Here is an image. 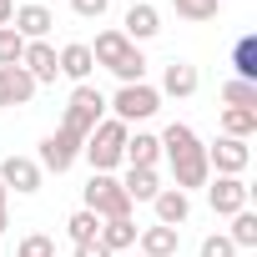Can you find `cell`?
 <instances>
[{
  "label": "cell",
  "instance_id": "obj_1",
  "mask_svg": "<svg viewBox=\"0 0 257 257\" xmlns=\"http://www.w3.org/2000/svg\"><path fill=\"white\" fill-rule=\"evenodd\" d=\"M162 142V152H167V162H172V177H177V192H192V187H207V177H212V167H207V147L197 142V132L187 121H172L167 132L157 137Z\"/></svg>",
  "mask_w": 257,
  "mask_h": 257
},
{
  "label": "cell",
  "instance_id": "obj_2",
  "mask_svg": "<svg viewBox=\"0 0 257 257\" xmlns=\"http://www.w3.org/2000/svg\"><path fill=\"white\" fill-rule=\"evenodd\" d=\"M91 61L106 66L121 86H137V81L147 76V56H142V46H132L121 31H101L96 46H91Z\"/></svg>",
  "mask_w": 257,
  "mask_h": 257
},
{
  "label": "cell",
  "instance_id": "obj_3",
  "mask_svg": "<svg viewBox=\"0 0 257 257\" xmlns=\"http://www.w3.org/2000/svg\"><path fill=\"white\" fill-rule=\"evenodd\" d=\"M126 137H132V126H121L116 116H106V121L96 126V132L86 137V147H81V157L91 162V172H111V167H121Z\"/></svg>",
  "mask_w": 257,
  "mask_h": 257
},
{
  "label": "cell",
  "instance_id": "obj_4",
  "mask_svg": "<svg viewBox=\"0 0 257 257\" xmlns=\"http://www.w3.org/2000/svg\"><path fill=\"white\" fill-rule=\"evenodd\" d=\"M101 121H106V96H101L96 86H76V91H71V101H66V121H61V126H66L71 137H81V142H86Z\"/></svg>",
  "mask_w": 257,
  "mask_h": 257
},
{
  "label": "cell",
  "instance_id": "obj_5",
  "mask_svg": "<svg viewBox=\"0 0 257 257\" xmlns=\"http://www.w3.org/2000/svg\"><path fill=\"white\" fill-rule=\"evenodd\" d=\"M86 212H96L101 222L132 217V197L121 192V182L111 172H91V182H86Z\"/></svg>",
  "mask_w": 257,
  "mask_h": 257
},
{
  "label": "cell",
  "instance_id": "obj_6",
  "mask_svg": "<svg viewBox=\"0 0 257 257\" xmlns=\"http://www.w3.org/2000/svg\"><path fill=\"white\" fill-rule=\"evenodd\" d=\"M106 106L116 111V121H121V126H132V121H147V116H157V111H162V91H157V86H147V81H137V86H121Z\"/></svg>",
  "mask_w": 257,
  "mask_h": 257
},
{
  "label": "cell",
  "instance_id": "obj_7",
  "mask_svg": "<svg viewBox=\"0 0 257 257\" xmlns=\"http://www.w3.org/2000/svg\"><path fill=\"white\" fill-rule=\"evenodd\" d=\"M81 147H86V142H81V137H71L66 126H61V132H51V137L41 142V157H36V167H41V172H56V177H61V172H71V167H76Z\"/></svg>",
  "mask_w": 257,
  "mask_h": 257
},
{
  "label": "cell",
  "instance_id": "obj_8",
  "mask_svg": "<svg viewBox=\"0 0 257 257\" xmlns=\"http://www.w3.org/2000/svg\"><path fill=\"white\" fill-rule=\"evenodd\" d=\"M247 162H252V152H247V142H237V137H217V142L207 147V167H212L217 177H242Z\"/></svg>",
  "mask_w": 257,
  "mask_h": 257
},
{
  "label": "cell",
  "instance_id": "obj_9",
  "mask_svg": "<svg viewBox=\"0 0 257 257\" xmlns=\"http://www.w3.org/2000/svg\"><path fill=\"white\" fill-rule=\"evenodd\" d=\"M0 182H6V192H21V197L41 192V167H36V157H6V162H0Z\"/></svg>",
  "mask_w": 257,
  "mask_h": 257
},
{
  "label": "cell",
  "instance_id": "obj_10",
  "mask_svg": "<svg viewBox=\"0 0 257 257\" xmlns=\"http://www.w3.org/2000/svg\"><path fill=\"white\" fill-rule=\"evenodd\" d=\"M21 71H26V76H31L36 86H51V81L61 76V66H56V46H46V41H26Z\"/></svg>",
  "mask_w": 257,
  "mask_h": 257
},
{
  "label": "cell",
  "instance_id": "obj_11",
  "mask_svg": "<svg viewBox=\"0 0 257 257\" xmlns=\"http://www.w3.org/2000/svg\"><path fill=\"white\" fill-rule=\"evenodd\" d=\"M207 202H212L217 217H237V212L247 207V182H242V177H217V182L207 187Z\"/></svg>",
  "mask_w": 257,
  "mask_h": 257
},
{
  "label": "cell",
  "instance_id": "obj_12",
  "mask_svg": "<svg viewBox=\"0 0 257 257\" xmlns=\"http://www.w3.org/2000/svg\"><path fill=\"white\" fill-rule=\"evenodd\" d=\"M157 31H162V16H157V6H147V0H137V6L126 11V21H121V36L132 41V46L152 41Z\"/></svg>",
  "mask_w": 257,
  "mask_h": 257
},
{
  "label": "cell",
  "instance_id": "obj_13",
  "mask_svg": "<svg viewBox=\"0 0 257 257\" xmlns=\"http://www.w3.org/2000/svg\"><path fill=\"white\" fill-rule=\"evenodd\" d=\"M16 36L21 41H46L51 36V26H56V16L46 11V6H16Z\"/></svg>",
  "mask_w": 257,
  "mask_h": 257
},
{
  "label": "cell",
  "instance_id": "obj_14",
  "mask_svg": "<svg viewBox=\"0 0 257 257\" xmlns=\"http://www.w3.org/2000/svg\"><path fill=\"white\" fill-rule=\"evenodd\" d=\"M152 207H157V222H162V227H182V222L192 217V197L177 192V187H162V192L152 197Z\"/></svg>",
  "mask_w": 257,
  "mask_h": 257
},
{
  "label": "cell",
  "instance_id": "obj_15",
  "mask_svg": "<svg viewBox=\"0 0 257 257\" xmlns=\"http://www.w3.org/2000/svg\"><path fill=\"white\" fill-rule=\"evenodd\" d=\"M56 66H61V76H71L76 86H86V76L96 71V61H91V46H86V41H71V46H61Z\"/></svg>",
  "mask_w": 257,
  "mask_h": 257
},
{
  "label": "cell",
  "instance_id": "obj_16",
  "mask_svg": "<svg viewBox=\"0 0 257 257\" xmlns=\"http://www.w3.org/2000/svg\"><path fill=\"white\" fill-rule=\"evenodd\" d=\"M137 242H142V257H177V242H182V232L177 227H142L137 232Z\"/></svg>",
  "mask_w": 257,
  "mask_h": 257
},
{
  "label": "cell",
  "instance_id": "obj_17",
  "mask_svg": "<svg viewBox=\"0 0 257 257\" xmlns=\"http://www.w3.org/2000/svg\"><path fill=\"white\" fill-rule=\"evenodd\" d=\"M126 167H157L162 162V142L152 132H137V137H126V152H121Z\"/></svg>",
  "mask_w": 257,
  "mask_h": 257
},
{
  "label": "cell",
  "instance_id": "obj_18",
  "mask_svg": "<svg viewBox=\"0 0 257 257\" xmlns=\"http://www.w3.org/2000/svg\"><path fill=\"white\" fill-rule=\"evenodd\" d=\"M96 242H101L106 252H126V247H137V222H132V217H116V222H101Z\"/></svg>",
  "mask_w": 257,
  "mask_h": 257
},
{
  "label": "cell",
  "instance_id": "obj_19",
  "mask_svg": "<svg viewBox=\"0 0 257 257\" xmlns=\"http://www.w3.org/2000/svg\"><path fill=\"white\" fill-rule=\"evenodd\" d=\"M121 192L132 197V202H152V197L162 192V177H157V167H132V172H126V182H121Z\"/></svg>",
  "mask_w": 257,
  "mask_h": 257
},
{
  "label": "cell",
  "instance_id": "obj_20",
  "mask_svg": "<svg viewBox=\"0 0 257 257\" xmlns=\"http://www.w3.org/2000/svg\"><path fill=\"white\" fill-rule=\"evenodd\" d=\"M162 91H167V96H197V66L172 61V66L162 71Z\"/></svg>",
  "mask_w": 257,
  "mask_h": 257
},
{
  "label": "cell",
  "instance_id": "obj_21",
  "mask_svg": "<svg viewBox=\"0 0 257 257\" xmlns=\"http://www.w3.org/2000/svg\"><path fill=\"white\" fill-rule=\"evenodd\" d=\"M232 71H237V81H252V86H257V36H237V46H232Z\"/></svg>",
  "mask_w": 257,
  "mask_h": 257
},
{
  "label": "cell",
  "instance_id": "obj_22",
  "mask_svg": "<svg viewBox=\"0 0 257 257\" xmlns=\"http://www.w3.org/2000/svg\"><path fill=\"white\" fill-rule=\"evenodd\" d=\"M252 132H257V111H237V106H227V111H222V137L247 142Z\"/></svg>",
  "mask_w": 257,
  "mask_h": 257
},
{
  "label": "cell",
  "instance_id": "obj_23",
  "mask_svg": "<svg viewBox=\"0 0 257 257\" xmlns=\"http://www.w3.org/2000/svg\"><path fill=\"white\" fill-rule=\"evenodd\" d=\"M222 101H227V106H237V111H257V86L232 76V81L222 86Z\"/></svg>",
  "mask_w": 257,
  "mask_h": 257
},
{
  "label": "cell",
  "instance_id": "obj_24",
  "mask_svg": "<svg viewBox=\"0 0 257 257\" xmlns=\"http://www.w3.org/2000/svg\"><path fill=\"white\" fill-rule=\"evenodd\" d=\"M227 237H232V247H237V252H242V247H257V212H247V207H242V212L232 217V232H227Z\"/></svg>",
  "mask_w": 257,
  "mask_h": 257
},
{
  "label": "cell",
  "instance_id": "obj_25",
  "mask_svg": "<svg viewBox=\"0 0 257 257\" xmlns=\"http://www.w3.org/2000/svg\"><path fill=\"white\" fill-rule=\"evenodd\" d=\"M66 232H71V242H96V232H101V217L96 212H71V222H66Z\"/></svg>",
  "mask_w": 257,
  "mask_h": 257
},
{
  "label": "cell",
  "instance_id": "obj_26",
  "mask_svg": "<svg viewBox=\"0 0 257 257\" xmlns=\"http://www.w3.org/2000/svg\"><path fill=\"white\" fill-rule=\"evenodd\" d=\"M0 71H6V81H11V101H16V106H26V101L36 96V81H31L21 66H0Z\"/></svg>",
  "mask_w": 257,
  "mask_h": 257
},
{
  "label": "cell",
  "instance_id": "obj_27",
  "mask_svg": "<svg viewBox=\"0 0 257 257\" xmlns=\"http://www.w3.org/2000/svg\"><path fill=\"white\" fill-rule=\"evenodd\" d=\"M26 56V41L16 36V26H0V66H21Z\"/></svg>",
  "mask_w": 257,
  "mask_h": 257
},
{
  "label": "cell",
  "instance_id": "obj_28",
  "mask_svg": "<svg viewBox=\"0 0 257 257\" xmlns=\"http://www.w3.org/2000/svg\"><path fill=\"white\" fill-rule=\"evenodd\" d=\"M16 257H56V242H51L46 232H31V237H21Z\"/></svg>",
  "mask_w": 257,
  "mask_h": 257
},
{
  "label": "cell",
  "instance_id": "obj_29",
  "mask_svg": "<svg viewBox=\"0 0 257 257\" xmlns=\"http://www.w3.org/2000/svg\"><path fill=\"white\" fill-rule=\"evenodd\" d=\"M182 21H212L217 16V0H172Z\"/></svg>",
  "mask_w": 257,
  "mask_h": 257
},
{
  "label": "cell",
  "instance_id": "obj_30",
  "mask_svg": "<svg viewBox=\"0 0 257 257\" xmlns=\"http://www.w3.org/2000/svg\"><path fill=\"white\" fill-rule=\"evenodd\" d=\"M202 257H237V247H232L227 232H212V237L202 242Z\"/></svg>",
  "mask_w": 257,
  "mask_h": 257
},
{
  "label": "cell",
  "instance_id": "obj_31",
  "mask_svg": "<svg viewBox=\"0 0 257 257\" xmlns=\"http://www.w3.org/2000/svg\"><path fill=\"white\" fill-rule=\"evenodd\" d=\"M106 6H111V0H71V11H76L81 21H101V16H106Z\"/></svg>",
  "mask_w": 257,
  "mask_h": 257
},
{
  "label": "cell",
  "instance_id": "obj_32",
  "mask_svg": "<svg viewBox=\"0 0 257 257\" xmlns=\"http://www.w3.org/2000/svg\"><path fill=\"white\" fill-rule=\"evenodd\" d=\"M76 257H111L101 242H76Z\"/></svg>",
  "mask_w": 257,
  "mask_h": 257
},
{
  "label": "cell",
  "instance_id": "obj_33",
  "mask_svg": "<svg viewBox=\"0 0 257 257\" xmlns=\"http://www.w3.org/2000/svg\"><path fill=\"white\" fill-rule=\"evenodd\" d=\"M6 106H16V101H11V81H6V71H0V111H6Z\"/></svg>",
  "mask_w": 257,
  "mask_h": 257
},
{
  "label": "cell",
  "instance_id": "obj_34",
  "mask_svg": "<svg viewBox=\"0 0 257 257\" xmlns=\"http://www.w3.org/2000/svg\"><path fill=\"white\" fill-rule=\"evenodd\" d=\"M11 16H16V0H0V26H11Z\"/></svg>",
  "mask_w": 257,
  "mask_h": 257
},
{
  "label": "cell",
  "instance_id": "obj_35",
  "mask_svg": "<svg viewBox=\"0 0 257 257\" xmlns=\"http://www.w3.org/2000/svg\"><path fill=\"white\" fill-rule=\"evenodd\" d=\"M6 227H11V212H6V207H0V232H6Z\"/></svg>",
  "mask_w": 257,
  "mask_h": 257
},
{
  "label": "cell",
  "instance_id": "obj_36",
  "mask_svg": "<svg viewBox=\"0 0 257 257\" xmlns=\"http://www.w3.org/2000/svg\"><path fill=\"white\" fill-rule=\"evenodd\" d=\"M6 197H11V192H6V182H0V207H6Z\"/></svg>",
  "mask_w": 257,
  "mask_h": 257
},
{
  "label": "cell",
  "instance_id": "obj_37",
  "mask_svg": "<svg viewBox=\"0 0 257 257\" xmlns=\"http://www.w3.org/2000/svg\"><path fill=\"white\" fill-rule=\"evenodd\" d=\"M237 257H242V252H237Z\"/></svg>",
  "mask_w": 257,
  "mask_h": 257
}]
</instances>
